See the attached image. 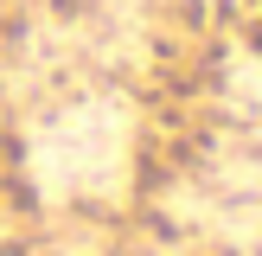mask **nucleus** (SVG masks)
Here are the masks:
<instances>
[]
</instances>
